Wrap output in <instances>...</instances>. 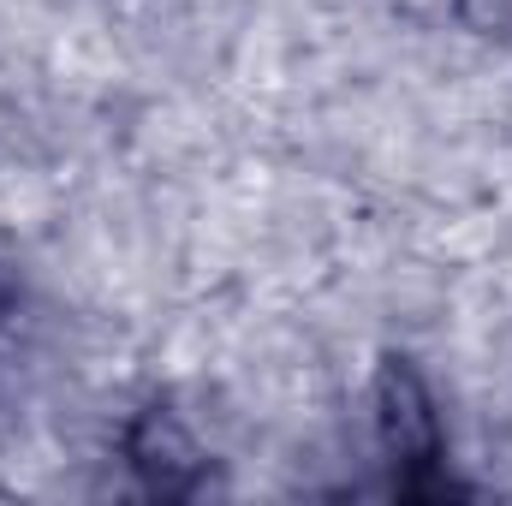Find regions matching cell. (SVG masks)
Instances as JSON below:
<instances>
[{
  "label": "cell",
  "mask_w": 512,
  "mask_h": 506,
  "mask_svg": "<svg viewBox=\"0 0 512 506\" xmlns=\"http://www.w3.org/2000/svg\"><path fill=\"white\" fill-rule=\"evenodd\" d=\"M376 405H382V435L399 459H429L435 453V411H429V393L423 381L399 364L382 370V387H376Z\"/></svg>",
  "instance_id": "1"
},
{
  "label": "cell",
  "mask_w": 512,
  "mask_h": 506,
  "mask_svg": "<svg viewBox=\"0 0 512 506\" xmlns=\"http://www.w3.org/2000/svg\"><path fill=\"white\" fill-rule=\"evenodd\" d=\"M131 459H137V471H143L155 489H167V495L191 489L197 447H191V435H185L167 411H149V417L137 423V435H131Z\"/></svg>",
  "instance_id": "2"
}]
</instances>
